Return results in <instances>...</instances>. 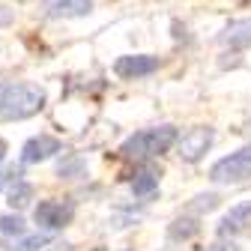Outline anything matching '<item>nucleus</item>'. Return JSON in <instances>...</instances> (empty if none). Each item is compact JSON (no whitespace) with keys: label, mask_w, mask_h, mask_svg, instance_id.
Returning a JSON list of instances; mask_svg holds the SVG:
<instances>
[{"label":"nucleus","mask_w":251,"mask_h":251,"mask_svg":"<svg viewBox=\"0 0 251 251\" xmlns=\"http://www.w3.org/2000/svg\"><path fill=\"white\" fill-rule=\"evenodd\" d=\"M176 129L174 126H155V129H144V132H135L129 141H123L120 147V155L123 159H152V155H162L168 152L174 144H176Z\"/></svg>","instance_id":"nucleus-1"},{"label":"nucleus","mask_w":251,"mask_h":251,"mask_svg":"<svg viewBox=\"0 0 251 251\" xmlns=\"http://www.w3.org/2000/svg\"><path fill=\"white\" fill-rule=\"evenodd\" d=\"M45 108V90L36 84H12L0 96V117L3 120H27Z\"/></svg>","instance_id":"nucleus-2"},{"label":"nucleus","mask_w":251,"mask_h":251,"mask_svg":"<svg viewBox=\"0 0 251 251\" xmlns=\"http://www.w3.org/2000/svg\"><path fill=\"white\" fill-rule=\"evenodd\" d=\"M209 179L212 182H222V185L251 179V147H242V150L225 155V159H218L209 168Z\"/></svg>","instance_id":"nucleus-3"},{"label":"nucleus","mask_w":251,"mask_h":251,"mask_svg":"<svg viewBox=\"0 0 251 251\" xmlns=\"http://www.w3.org/2000/svg\"><path fill=\"white\" fill-rule=\"evenodd\" d=\"M215 141V132L209 129V126H201V129H192V132H185L182 138H176V155L182 162H201L206 150L212 147Z\"/></svg>","instance_id":"nucleus-4"},{"label":"nucleus","mask_w":251,"mask_h":251,"mask_svg":"<svg viewBox=\"0 0 251 251\" xmlns=\"http://www.w3.org/2000/svg\"><path fill=\"white\" fill-rule=\"evenodd\" d=\"M72 215H75V206L69 201H39L33 218H36V225L45 227V230H60V227H66L72 222Z\"/></svg>","instance_id":"nucleus-5"},{"label":"nucleus","mask_w":251,"mask_h":251,"mask_svg":"<svg viewBox=\"0 0 251 251\" xmlns=\"http://www.w3.org/2000/svg\"><path fill=\"white\" fill-rule=\"evenodd\" d=\"M159 69V57L152 54H126L114 63V72L123 78V81H135V78H147Z\"/></svg>","instance_id":"nucleus-6"},{"label":"nucleus","mask_w":251,"mask_h":251,"mask_svg":"<svg viewBox=\"0 0 251 251\" xmlns=\"http://www.w3.org/2000/svg\"><path fill=\"white\" fill-rule=\"evenodd\" d=\"M54 152H60V141L51 138V135H36V138H30L21 150V162L24 165H39L45 159H51Z\"/></svg>","instance_id":"nucleus-7"},{"label":"nucleus","mask_w":251,"mask_h":251,"mask_svg":"<svg viewBox=\"0 0 251 251\" xmlns=\"http://www.w3.org/2000/svg\"><path fill=\"white\" fill-rule=\"evenodd\" d=\"M248 227H251V201L230 206V212H225V218L218 222L222 236H236V233H245Z\"/></svg>","instance_id":"nucleus-8"},{"label":"nucleus","mask_w":251,"mask_h":251,"mask_svg":"<svg viewBox=\"0 0 251 251\" xmlns=\"http://www.w3.org/2000/svg\"><path fill=\"white\" fill-rule=\"evenodd\" d=\"M45 6L51 18H84L93 9V0H48Z\"/></svg>","instance_id":"nucleus-9"},{"label":"nucleus","mask_w":251,"mask_h":251,"mask_svg":"<svg viewBox=\"0 0 251 251\" xmlns=\"http://www.w3.org/2000/svg\"><path fill=\"white\" fill-rule=\"evenodd\" d=\"M222 42L230 45V48H248L251 45V18H242V21H230L222 33Z\"/></svg>","instance_id":"nucleus-10"},{"label":"nucleus","mask_w":251,"mask_h":251,"mask_svg":"<svg viewBox=\"0 0 251 251\" xmlns=\"http://www.w3.org/2000/svg\"><path fill=\"white\" fill-rule=\"evenodd\" d=\"M155 188H159V174H155V171L144 168V171L135 174V179H132L135 198H150V195H155Z\"/></svg>","instance_id":"nucleus-11"},{"label":"nucleus","mask_w":251,"mask_h":251,"mask_svg":"<svg viewBox=\"0 0 251 251\" xmlns=\"http://www.w3.org/2000/svg\"><path fill=\"white\" fill-rule=\"evenodd\" d=\"M198 233V222L195 218H176L171 225V239H188Z\"/></svg>","instance_id":"nucleus-12"},{"label":"nucleus","mask_w":251,"mask_h":251,"mask_svg":"<svg viewBox=\"0 0 251 251\" xmlns=\"http://www.w3.org/2000/svg\"><path fill=\"white\" fill-rule=\"evenodd\" d=\"M30 195H33V188H30L27 182H15V188L9 192V206H12V209H21V206H27Z\"/></svg>","instance_id":"nucleus-13"},{"label":"nucleus","mask_w":251,"mask_h":251,"mask_svg":"<svg viewBox=\"0 0 251 251\" xmlns=\"http://www.w3.org/2000/svg\"><path fill=\"white\" fill-rule=\"evenodd\" d=\"M0 233L21 236V233H24V222H21L18 215H0Z\"/></svg>","instance_id":"nucleus-14"},{"label":"nucleus","mask_w":251,"mask_h":251,"mask_svg":"<svg viewBox=\"0 0 251 251\" xmlns=\"http://www.w3.org/2000/svg\"><path fill=\"white\" fill-rule=\"evenodd\" d=\"M45 242H48L45 236H33V239H27V242H24V245H21L18 251H39V248H42Z\"/></svg>","instance_id":"nucleus-15"},{"label":"nucleus","mask_w":251,"mask_h":251,"mask_svg":"<svg viewBox=\"0 0 251 251\" xmlns=\"http://www.w3.org/2000/svg\"><path fill=\"white\" fill-rule=\"evenodd\" d=\"M206 251H239V248H236L233 242H230V245H227V242H215V245H209Z\"/></svg>","instance_id":"nucleus-16"},{"label":"nucleus","mask_w":251,"mask_h":251,"mask_svg":"<svg viewBox=\"0 0 251 251\" xmlns=\"http://www.w3.org/2000/svg\"><path fill=\"white\" fill-rule=\"evenodd\" d=\"M12 174H15V171H0V188L9 182V176H12Z\"/></svg>","instance_id":"nucleus-17"},{"label":"nucleus","mask_w":251,"mask_h":251,"mask_svg":"<svg viewBox=\"0 0 251 251\" xmlns=\"http://www.w3.org/2000/svg\"><path fill=\"white\" fill-rule=\"evenodd\" d=\"M3 155H6V141L0 138V159H3Z\"/></svg>","instance_id":"nucleus-18"},{"label":"nucleus","mask_w":251,"mask_h":251,"mask_svg":"<svg viewBox=\"0 0 251 251\" xmlns=\"http://www.w3.org/2000/svg\"><path fill=\"white\" fill-rule=\"evenodd\" d=\"M245 135H248V138H251V123H248V126H245Z\"/></svg>","instance_id":"nucleus-19"},{"label":"nucleus","mask_w":251,"mask_h":251,"mask_svg":"<svg viewBox=\"0 0 251 251\" xmlns=\"http://www.w3.org/2000/svg\"><path fill=\"white\" fill-rule=\"evenodd\" d=\"M3 90H6V87H3V84H0V96H3Z\"/></svg>","instance_id":"nucleus-20"},{"label":"nucleus","mask_w":251,"mask_h":251,"mask_svg":"<svg viewBox=\"0 0 251 251\" xmlns=\"http://www.w3.org/2000/svg\"><path fill=\"white\" fill-rule=\"evenodd\" d=\"M96 251H105V248H96Z\"/></svg>","instance_id":"nucleus-21"}]
</instances>
